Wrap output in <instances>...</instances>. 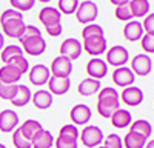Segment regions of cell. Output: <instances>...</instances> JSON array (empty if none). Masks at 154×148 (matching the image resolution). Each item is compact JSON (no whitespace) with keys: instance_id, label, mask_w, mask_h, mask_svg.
Instances as JSON below:
<instances>
[{"instance_id":"cell-1","label":"cell","mask_w":154,"mask_h":148,"mask_svg":"<svg viewBox=\"0 0 154 148\" xmlns=\"http://www.w3.org/2000/svg\"><path fill=\"white\" fill-rule=\"evenodd\" d=\"M119 109V94L114 88L111 86H106L99 93L97 97V111L102 117L109 119L114 111Z\"/></svg>"},{"instance_id":"cell-46","label":"cell","mask_w":154,"mask_h":148,"mask_svg":"<svg viewBox=\"0 0 154 148\" xmlns=\"http://www.w3.org/2000/svg\"><path fill=\"white\" fill-rule=\"evenodd\" d=\"M109 2H111L112 5H116V6H122V5H126L130 0H109Z\"/></svg>"},{"instance_id":"cell-30","label":"cell","mask_w":154,"mask_h":148,"mask_svg":"<svg viewBox=\"0 0 154 148\" xmlns=\"http://www.w3.org/2000/svg\"><path fill=\"white\" fill-rule=\"evenodd\" d=\"M77 6H79V0H59V12L62 14H72V12H75Z\"/></svg>"},{"instance_id":"cell-2","label":"cell","mask_w":154,"mask_h":148,"mask_svg":"<svg viewBox=\"0 0 154 148\" xmlns=\"http://www.w3.org/2000/svg\"><path fill=\"white\" fill-rule=\"evenodd\" d=\"M99 14V9H97V5L91 0H85L82 2L75 9V17H77V22L80 23H91L96 20Z\"/></svg>"},{"instance_id":"cell-47","label":"cell","mask_w":154,"mask_h":148,"mask_svg":"<svg viewBox=\"0 0 154 148\" xmlns=\"http://www.w3.org/2000/svg\"><path fill=\"white\" fill-rule=\"evenodd\" d=\"M3 43H5V40H3V35H2V32H0V51L3 49Z\"/></svg>"},{"instance_id":"cell-25","label":"cell","mask_w":154,"mask_h":148,"mask_svg":"<svg viewBox=\"0 0 154 148\" xmlns=\"http://www.w3.org/2000/svg\"><path fill=\"white\" fill-rule=\"evenodd\" d=\"M111 119V123H112V127L116 128H125L130 125V122H131V113L130 111H126V109H117V111H114V114L109 117Z\"/></svg>"},{"instance_id":"cell-28","label":"cell","mask_w":154,"mask_h":148,"mask_svg":"<svg viewBox=\"0 0 154 148\" xmlns=\"http://www.w3.org/2000/svg\"><path fill=\"white\" fill-rule=\"evenodd\" d=\"M128 5H130L133 17H142L149 11L148 0H131V2H128Z\"/></svg>"},{"instance_id":"cell-43","label":"cell","mask_w":154,"mask_h":148,"mask_svg":"<svg viewBox=\"0 0 154 148\" xmlns=\"http://www.w3.org/2000/svg\"><path fill=\"white\" fill-rule=\"evenodd\" d=\"M8 19H23V14L19 11H14V9H6L2 12V16H0V23L8 20Z\"/></svg>"},{"instance_id":"cell-6","label":"cell","mask_w":154,"mask_h":148,"mask_svg":"<svg viewBox=\"0 0 154 148\" xmlns=\"http://www.w3.org/2000/svg\"><path fill=\"white\" fill-rule=\"evenodd\" d=\"M82 45L80 42L77 40V39H66L65 42H63L60 45V56L62 57H66L69 60H75V59H79L80 54H82Z\"/></svg>"},{"instance_id":"cell-36","label":"cell","mask_w":154,"mask_h":148,"mask_svg":"<svg viewBox=\"0 0 154 148\" xmlns=\"http://www.w3.org/2000/svg\"><path fill=\"white\" fill-rule=\"evenodd\" d=\"M116 17L122 22H130L133 19V14H131V9H130V5H122V6H117L116 8Z\"/></svg>"},{"instance_id":"cell-49","label":"cell","mask_w":154,"mask_h":148,"mask_svg":"<svg viewBox=\"0 0 154 148\" xmlns=\"http://www.w3.org/2000/svg\"><path fill=\"white\" fill-rule=\"evenodd\" d=\"M40 2H43V3H46V2H51V0H40Z\"/></svg>"},{"instance_id":"cell-4","label":"cell","mask_w":154,"mask_h":148,"mask_svg":"<svg viewBox=\"0 0 154 148\" xmlns=\"http://www.w3.org/2000/svg\"><path fill=\"white\" fill-rule=\"evenodd\" d=\"M20 45L23 51L29 56H40L46 49V42L43 40L42 35H34L29 37V39H25L20 42Z\"/></svg>"},{"instance_id":"cell-45","label":"cell","mask_w":154,"mask_h":148,"mask_svg":"<svg viewBox=\"0 0 154 148\" xmlns=\"http://www.w3.org/2000/svg\"><path fill=\"white\" fill-rule=\"evenodd\" d=\"M46 32L51 35V37H57L62 34V25L60 23H54V25H49V26H45Z\"/></svg>"},{"instance_id":"cell-38","label":"cell","mask_w":154,"mask_h":148,"mask_svg":"<svg viewBox=\"0 0 154 148\" xmlns=\"http://www.w3.org/2000/svg\"><path fill=\"white\" fill-rule=\"evenodd\" d=\"M9 3L12 8H16L19 12L20 11H28L34 6L35 0H9Z\"/></svg>"},{"instance_id":"cell-40","label":"cell","mask_w":154,"mask_h":148,"mask_svg":"<svg viewBox=\"0 0 154 148\" xmlns=\"http://www.w3.org/2000/svg\"><path fill=\"white\" fill-rule=\"evenodd\" d=\"M60 136H66V137H71V139H79V130H77L75 125H65L62 127L60 131H59Z\"/></svg>"},{"instance_id":"cell-15","label":"cell","mask_w":154,"mask_h":148,"mask_svg":"<svg viewBox=\"0 0 154 148\" xmlns=\"http://www.w3.org/2000/svg\"><path fill=\"white\" fill-rule=\"evenodd\" d=\"M69 117L75 125H85V123L89 122V119H91V109H89L88 105L79 103V105L72 106L71 113H69Z\"/></svg>"},{"instance_id":"cell-17","label":"cell","mask_w":154,"mask_h":148,"mask_svg":"<svg viewBox=\"0 0 154 148\" xmlns=\"http://www.w3.org/2000/svg\"><path fill=\"white\" fill-rule=\"evenodd\" d=\"M122 100L130 106H137L143 100V93L137 86H128L122 93Z\"/></svg>"},{"instance_id":"cell-32","label":"cell","mask_w":154,"mask_h":148,"mask_svg":"<svg viewBox=\"0 0 154 148\" xmlns=\"http://www.w3.org/2000/svg\"><path fill=\"white\" fill-rule=\"evenodd\" d=\"M5 65H12V66H16L22 74L23 72H26L28 71V68H29V65H28V60L25 59L23 56H16V57H12V59H9Z\"/></svg>"},{"instance_id":"cell-34","label":"cell","mask_w":154,"mask_h":148,"mask_svg":"<svg viewBox=\"0 0 154 148\" xmlns=\"http://www.w3.org/2000/svg\"><path fill=\"white\" fill-rule=\"evenodd\" d=\"M17 91V85H8V83H2L0 82V97L5 100H11L14 97Z\"/></svg>"},{"instance_id":"cell-26","label":"cell","mask_w":154,"mask_h":148,"mask_svg":"<svg viewBox=\"0 0 154 148\" xmlns=\"http://www.w3.org/2000/svg\"><path fill=\"white\" fill-rule=\"evenodd\" d=\"M19 130H20V133H22L23 137L31 142V139L34 137V134H35L37 131L42 130V125H40V122L29 119V120H26V122H23L22 125L19 127Z\"/></svg>"},{"instance_id":"cell-48","label":"cell","mask_w":154,"mask_h":148,"mask_svg":"<svg viewBox=\"0 0 154 148\" xmlns=\"http://www.w3.org/2000/svg\"><path fill=\"white\" fill-rule=\"evenodd\" d=\"M143 148H154V140H149V142H148Z\"/></svg>"},{"instance_id":"cell-44","label":"cell","mask_w":154,"mask_h":148,"mask_svg":"<svg viewBox=\"0 0 154 148\" xmlns=\"http://www.w3.org/2000/svg\"><path fill=\"white\" fill-rule=\"evenodd\" d=\"M142 28L146 31V34H152V35H154V12H152V14H149V16L145 19Z\"/></svg>"},{"instance_id":"cell-21","label":"cell","mask_w":154,"mask_h":148,"mask_svg":"<svg viewBox=\"0 0 154 148\" xmlns=\"http://www.w3.org/2000/svg\"><path fill=\"white\" fill-rule=\"evenodd\" d=\"M142 32H143V28H142V23L140 22H130L123 28L125 39L130 42H136L139 39H142Z\"/></svg>"},{"instance_id":"cell-27","label":"cell","mask_w":154,"mask_h":148,"mask_svg":"<svg viewBox=\"0 0 154 148\" xmlns=\"http://www.w3.org/2000/svg\"><path fill=\"white\" fill-rule=\"evenodd\" d=\"M123 143H125L126 148H143L146 145V137H143L142 134H137V133L130 131L125 136Z\"/></svg>"},{"instance_id":"cell-10","label":"cell","mask_w":154,"mask_h":148,"mask_svg":"<svg viewBox=\"0 0 154 148\" xmlns=\"http://www.w3.org/2000/svg\"><path fill=\"white\" fill-rule=\"evenodd\" d=\"M151 68H152V62L145 54H137L131 60V71L134 74H139V76H148Z\"/></svg>"},{"instance_id":"cell-9","label":"cell","mask_w":154,"mask_h":148,"mask_svg":"<svg viewBox=\"0 0 154 148\" xmlns=\"http://www.w3.org/2000/svg\"><path fill=\"white\" fill-rule=\"evenodd\" d=\"M0 25H2V29L8 37H16V39H19L26 28V25L23 23V19H8Z\"/></svg>"},{"instance_id":"cell-11","label":"cell","mask_w":154,"mask_h":148,"mask_svg":"<svg viewBox=\"0 0 154 148\" xmlns=\"http://www.w3.org/2000/svg\"><path fill=\"white\" fill-rule=\"evenodd\" d=\"M112 82L117 86L128 88V86H131L134 83V72L126 66L116 68V71L112 72Z\"/></svg>"},{"instance_id":"cell-12","label":"cell","mask_w":154,"mask_h":148,"mask_svg":"<svg viewBox=\"0 0 154 148\" xmlns=\"http://www.w3.org/2000/svg\"><path fill=\"white\" fill-rule=\"evenodd\" d=\"M17 125H19V116H17L16 111L5 109L0 113V131L11 133V131L16 130Z\"/></svg>"},{"instance_id":"cell-23","label":"cell","mask_w":154,"mask_h":148,"mask_svg":"<svg viewBox=\"0 0 154 148\" xmlns=\"http://www.w3.org/2000/svg\"><path fill=\"white\" fill-rule=\"evenodd\" d=\"M100 90V82L96 80V79H91V77H88V79H83L79 86H77V91H79L82 96L88 97V96H93L94 93H97Z\"/></svg>"},{"instance_id":"cell-22","label":"cell","mask_w":154,"mask_h":148,"mask_svg":"<svg viewBox=\"0 0 154 148\" xmlns=\"http://www.w3.org/2000/svg\"><path fill=\"white\" fill-rule=\"evenodd\" d=\"M31 100V91L28 86L25 85H17V91L14 94V97L11 99V103L14 106H25L28 102Z\"/></svg>"},{"instance_id":"cell-8","label":"cell","mask_w":154,"mask_h":148,"mask_svg":"<svg viewBox=\"0 0 154 148\" xmlns=\"http://www.w3.org/2000/svg\"><path fill=\"white\" fill-rule=\"evenodd\" d=\"M128 57H130V54H128V51L123 48V46H120V45H116V46H112L109 51L106 53V62L109 65H112V66H116V68H120V66H123L126 62H128Z\"/></svg>"},{"instance_id":"cell-19","label":"cell","mask_w":154,"mask_h":148,"mask_svg":"<svg viewBox=\"0 0 154 148\" xmlns=\"http://www.w3.org/2000/svg\"><path fill=\"white\" fill-rule=\"evenodd\" d=\"M54 143V137L48 130H40L34 134V137L31 139L32 148H51Z\"/></svg>"},{"instance_id":"cell-42","label":"cell","mask_w":154,"mask_h":148,"mask_svg":"<svg viewBox=\"0 0 154 148\" xmlns=\"http://www.w3.org/2000/svg\"><path fill=\"white\" fill-rule=\"evenodd\" d=\"M34 35H42L40 34V29H38L37 26H32V25H29V26L25 28V32L19 37V42L25 40V39H29V37H34Z\"/></svg>"},{"instance_id":"cell-24","label":"cell","mask_w":154,"mask_h":148,"mask_svg":"<svg viewBox=\"0 0 154 148\" xmlns=\"http://www.w3.org/2000/svg\"><path fill=\"white\" fill-rule=\"evenodd\" d=\"M32 103H34V106L38 108V109H46V108H49L51 105H53V96H51L49 91L40 90V91L34 93V96H32Z\"/></svg>"},{"instance_id":"cell-50","label":"cell","mask_w":154,"mask_h":148,"mask_svg":"<svg viewBox=\"0 0 154 148\" xmlns=\"http://www.w3.org/2000/svg\"><path fill=\"white\" fill-rule=\"evenodd\" d=\"M0 148H6V146H5L3 143H0Z\"/></svg>"},{"instance_id":"cell-35","label":"cell","mask_w":154,"mask_h":148,"mask_svg":"<svg viewBox=\"0 0 154 148\" xmlns=\"http://www.w3.org/2000/svg\"><path fill=\"white\" fill-rule=\"evenodd\" d=\"M103 34V29L102 26L96 23H91V25H86L82 31V39H88V37H93V35H102Z\"/></svg>"},{"instance_id":"cell-33","label":"cell","mask_w":154,"mask_h":148,"mask_svg":"<svg viewBox=\"0 0 154 148\" xmlns=\"http://www.w3.org/2000/svg\"><path fill=\"white\" fill-rule=\"evenodd\" d=\"M12 143H14V146H16V148H32L31 142H29V140H26V139L23 137L19 128H17V130H14V133H12Z\"/></svg>"},{"instance_id":"cell-3","label":"cell","mask_w":154,"mask_h":148,"mask_svg":"<svg viewBox=\"0 0 154 148\" xmlns=\"http://www.w3.org/2000/svg\"><path fill=\"white\" fill-rule=\"evenodd\" d=\"M79 136H80L82 143L88 148L99 146L102 142H103V133H102V130L96 125H89V127L83 128V131Z\"/></svg>"},{"instance_id":"cell-5","label":"cell","mask_w":154,"mask_h":148,"mask_svg":"<svg viewBox=\"0 0 154 148\" xmlns=\"http://www.w3.org/2000/svg\"><path fill=\"white\" fill-rule=\"evenodd\" d=\"M82 48H85V51L91 56H99L102 53H105L106 48V39L105 35H93L88 37V39H83V45Z\"/></svg>"},{"instance_id":"cell-7","label":"cell","mask_w":154,"mask_h":148,"mask_svg":"<svg viewBox=\"0 0 154 148\" xmlns=\"http://www.w3.org/2000/svg\"><path fill=\"white\" fill-rule=\"evenodd\" d=\"M72 71V63L71 60L66 59V57H56L53 60V63H51V71L53 72L54 77H69V74Z\"/></svg>"},{"instance_id":"cell-31","label":"cell","mask_w":154,"mask_h":148,"mask_svg":"<svg viewBox=\"0 0 154 148\" xmlns=\"http://www.w3.org/2000/svg\"><path fill=\"white\" fill-rule=\"evenodd\" d=\"M16 56H23V49L19 48L17 45H8L6 48L2 49V62H5V63Z\"/></svg>"},{"instance_id":"cell-51","label":"cell","mask_w":154,"mask_h":148,"mask_svg":"<svg viewBox=\"0 0 154 148\" xmlns=\"http://www.w3.org/2000/svg\"><path fill=\"white\" fill-rule=\"evenodd\" d=\"M97 148H102V146H97Z\"/></svg>"},{"instance_id":"cell-29","label":"cell","mask_w":154,"mask_h":148,"mask_svg":"<svg viewBox=\"0 0 154 148\" xmlns=\"http://www.w3.org/2000/svg\"><path fill=\"white\" fill-rule=\"evenodd\" d=\"M151 125H149V122L143 120V119H139L136 122H133V125H131V130L133 133H137V134H142L143 137H149V134H151Z\"/></svg>"},{"instance_id":"cell-13","label":"cell","mask_w":154,"mask_h":148,"mask_svg":"<svg viewBox=\"0 0 154 148\" xmlns=\"http://www.w3.org/2000/svg\"><path fill=\"white\" fill-rule=\"evenodd\" d=\"M49 77H51V72L45 65H34L29 71V82L35 86L48 83Z\"/></svg>"},{"instance_id":"cell-41","label":"cell","mask_w":154,"mask_h":148,"mask_svg":"<svg viewBox=\"0 0 154 148\" xmlns=\"http://www.w3.org/2000/svg\"><path fill=\"white\" fill-rule=\"evenodd\" d=\"M142 49L146 53H154V35L145 34L142 37Z\"/></svg>"},{"instance_id":"cell-20","label":"cell","mask_w":154,"mask_h":148,"mask_svg":"<svg viewBox=\"0 0 154 148\" xmlns=\"http://www.w3.org/2000/svg\"><path fill=\"white\" fill-rule=\"evenodd\" d=\"M60 17H62V14L59 12V9H56L53 6H46L38 12V20H40L45 26H49V25H54V23H60Z\"/></svg>"},{"instance_id":"cell-14","label":"cell","mask_w":154,"mask_h":148,"mask_svg":"<svg viewBox=\"0 0 154 148\" xmlns=\"http://www.w3.org/2000/svg\"><path fill=\"white\" fill-rule=\"evenodd\" d=\"M86 72L89 74V77H91V79L99 80V79H102V77L106 76V72H108V65H106L102 59H93V60L88 62V65H86Z\"/></svg>"},{"instance_id":"cell-18","label":"cell","mask_w":154,"mask_h":148,"mask_svg":"<svg viewBox=\"0 0 154 148\" xmlns=\"http://www.w3.org/2000/svg\"><path fill=\"white\" fill-rule=\"evenodd\" d=\"M22 79V72L12 65H5L0 68V82L8 85H16Z\"/></svg>"},{"instance_id":"cell-39","label":"cell","mask_w":154,"mask_h":148,"mask_svg":"<svg viewBox=\"0 0 154 148\" xmlns=\"http://www.w3.org/2000/svg\"><path fill=\"white\" fill-rule=\"evenodd\" d=\"M122 139L119 137V134H108L105 143L102 148H122Z\"/></svg>"},{"instance_id":"cell-16","label":"cell","mask_w":154,"mask_h":148,"mask_svg":"<svg viewBox=\"0 0 154 148\" xmlns=\"http://www.w3.org/2000/svg\"><path fill=\"white\" fill-rule=\"evenodd\" d=\"M71 86L69 77H49L48 80V88L51 94H56V96H62L65 94Z\"/></svg>"},{"instance_id":"cell-37","label":"cell","mask_w":154,"mask_h":148,"mask_svg":"<svg viewBox=\"0 0 154 148\" xmlns=\"http://www.w3.org/2000/svg\"><path fill=\"white\" fill-rule=\"evenodd\" d=\"M56 148H77V139H71L66 136H57Z\"/></svg>"}]
</instances>
